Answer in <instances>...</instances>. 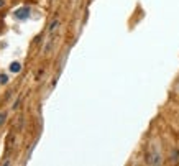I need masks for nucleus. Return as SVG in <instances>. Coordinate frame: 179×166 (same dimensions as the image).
I'll list each match as a JSON object with an SVG mask.
<instances>
[{"label":"nucleus","mask_w":179,"mask_h":166,"mask_svg":"<svg viewBox=\"0 0 179 166\" xmlns=\"http://www.w3.org/2000/svg\"><path fill=\"white\" fill-rule=\"evenodd\" d=\"M28 17H30V8L28 7L18 8V10L15 12V18H17V20H26Z\"/></svg>","instance_id":"1"},{"label":"nucleus","mask_w":179,"mask_h":166,"mask_svg":"<svg viewBox=\"0 0 179 166\" xmlns=\"http://www.w3.org/2000/svg\"><path fill=\"white\" fill-rule=\"evenodd\" d=\"M148 163H150V165H159V163H161V156H159L158 153H153V155L150 156V159H148Z\"/></svg>","instance_id":"2"},{"label":"nucleus","mask_w":179,"mask_h":166,"mask_svg":"<svg viewBox=\"0 0 179 166\" xmlns=\"http://www.w3.org/2000/svg\"><path fill=\"white\" fill-rule=\"evenodd\" d=\"M20 71H21V64H20V63H12V64H10V72L18 74Z\"/></svg>","instance_id":"3"},{"label":"nucleus","mask_w":179,"mask_h":166,"mask_svg":"<svg viewBox=\"0 0 179 166\" xmlns=\"http://www.w3.org/2000/svg\"><path fill=\"white\" fill-rule=\"evenodd\" d=\"M58 25H59V21H58V20H54L53 23H51V26H49V31L53 33L54 30H56V26H58Z\"/></svg>","instance_id":"4"},{"label":"nucleus","mask_w":179,"mask_h":166,"mask_svg":"<svg viewBox=\"0 0 179 166\" xmlns=\"http://www.w3.org/2000/svg\"><path fill=\"white\" fill-rule=\"evenodd\" d=\"M8 82V78L5 74H0V84H7Z\"/></svg>","instance_id":"5"},{"label":"nucleus","mask_w":179,"mask_h":166,"mask_svg":"<svg viewBox=\"0 0 179 166\" xmlns=\"http://www.w3.org/2000/svg\"><path fill=\"white\" fill-rule=\"evenodd\" d=\"M5 117H7V115H5V112H0V125L4 124V120H5Z\"/></svg>","instance_id":"6"},{"label":"nucleus","mask_w":179,"mask_h":166,"mask_svg":"<svg viewBox=\"0 0 179 166\" xmlns=\"http://www.w3.org/2000/svg\"><path fill=\"white\" fill-rule=\"evenodd\" d=\"M4 4H5L4 0H0V7H4Z\"/></svg>","instance_id":"7"}]
</instances>
